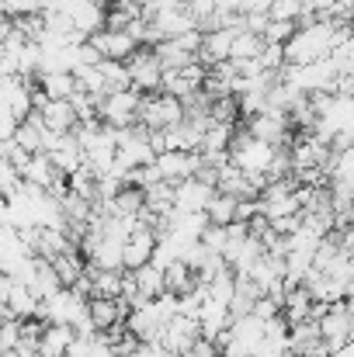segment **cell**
<instances>
[{
	"mask_svg": "<svg viewBox=\"0 0 354 357\" xmlns=\"http://www.w3.org/2000/svg\"><path fill=\"white\" fill-rule=\"evenodd\" d=\"M260 45H264V38H260L257 31L239 28V31L233 35V45H230V63H239V59H257Z\"/></svg>",
	"mask_w": 354,
	"mask_h": 357,
	"instance_id": "obj_20",
	"label": "cell"
},
{
	"mask_svg": "<svg viewBox=\"0 0 354 357\" xmlns=\"http://www.w3.org/2000/svg\"><path fill=\"white\" fill-rule=\"evenodd\" d=\"M49 264H52V271H56L59 284H63V288H70V284L80 278V271H84V264H87V260H84V253H80L77 246H66V250H63V253H56Z\"/></svg>",
	"mask_w": 354,
	"mask_h": 357,
	"instance_id": "obj_18",
	"label": "cell"
},
{
	"mask_svg": "<svg viewBox=\"0 0 354 357\" xmlns=\"http://www.w3.org/2000/svg\"><path fill=\"white\" fill-rule=\"evenodd\" d=\"M66 14H70V21H73V31H77L80 38H87V35H94V31H101V28H105V3H91V0H70Z\"/></svg>",
	"mask_w": 354,
	"mask_h": 357,
	"instance_id": "obj_12",
	"label": "cell"
},
{
	"mask_svg": "<svg viewBox=\"0 0 354 357\" xmlns=\"http://www.w3.org/2000/svg\"><path fill=\"white\" fill-rule=\"evenodd\" d=\"M316 330H320V340L334 351L341 344H348L354 333V323H351V302L348 298H337L323 309V316L316 319Z\"/></svg>",
	"mask_w": 354,
	"mask_h": 357,
	"instance_id": "obj_3",
	"label": "cell"
},
{
	"mask_svg": "<svg viewBox=\"0 0 354 357\" xmlns=\"http://www.w3.org/2000/svg\"><path fill=\"white\" fill-rule=\"evenodd\" d=\"M35 84H38V91H42L49 101H66V98H73V91H77V80H73L70 70H42Z\"/></svg>",
	"mask_w": 354,
	"mask_h": 357,
	"instance_id": "obj_14",
	"label": "cell"
},
{
	"mask_svg": "<svg viewBox=\"0 0 354 357\" xmlns=\"http://www.w3.org/2000/svg\"><path fill=\"white\" fill-rule=\"evenodd\" d=\"M125 70H128V84H132L139 94L160 91V73H163V66H160V59L153 56L149 45H139V49L125 59Z\"/></svg>",
	"mask_w": 354,
	"mask_h": 357,
	"instance_id": "obj_5",
	"label": "cell"
},
{
	"mask_svg": "<svg viewBox=\"0 0 354 357\" xmlns=\"http://www.w3.org/2000/svg\"><path fill=\"white\" fill-rule=\"evenodd\" d=\"M246 121V132L253 135V139H264V142H271V146H288L292 142V121L285 112H278V108H264V112H257V115H250Z\"/></svg>",
	"mask_w": 354,
	"mask_h": 357,
	"instance_id": "obj_4",
	"label": "cell"
},
{
	"mask_svg": "<svg viewBox=\"0 0 354 357\" xmlns=\"http://www.w3.org/2000/svg\"><path fill=\"white\" fill-rule=\"evenodd\" d=\"M257 66H260L264 73H278V70L285 66V52H281V45H278V42H264L260 52H257Z\"/></svg>",
	"mask_w": 354,
	"mask_h": 357,
	"instance_id": "obj_23",
	"label": "cell"
},
{
	"mask_svg": "<svg viewBox=\"0 0 354 357\" xmlns=\"http://www.w3.org/2000/svg\"><path fill=\"white\" fill-rule=\"evenodd\" d=\"M181 119H184V105H181V98H170V94H160V91L139 98L135 125L156 132V128H170V125H177Z\"/></svg>",
	"mask_w": 354,
	"mask_h": 357,
	"instance_id": "obj_1",
	"label": "cell"
},
{
	"mask_svg": "<svg viewBox=\"0 0 354 357\" xmlns=\"http://www.w3.org/2000/svg\"><path fill=\"white\" fill-rule=\"evenodd\" d=\"M132 284H135V295L139 302H153L160 291H163V267L146 260L139 267H132Z\"/></svg>",
	"mask_w": 354,
	"mask_h": 357,
	"instance_id": "obj_13",
	"label": "cell"
},
{
	"mask_svg": "<svg viewBox=\"0 0 354 357\" xmlns=\"http://www.w3.org/2000/svg\"><path fill=\"white\" fill-rule=\"evenodd\" d=\"M153 246H156V233H153L149 226L135 222V226H132V233L121 239V267H125V271H132V267H139V264L153 260Z\"/></svg>",
	"mask_w": 354,
	"mask_h": 357,
	"instance_id": "obj_10",
	"label": "cell"
},
{
	"mask_svg": "<svg viewBox=\"0 0 354 357\" xmlns=\"http://www.w3.org/2000/svg\"><path fill=\"white\" fill-rule=\"evenodd\" d=\"M153 167H156L160 181H184V177L198 174L202 156H198V149H163L153 156Z\"/></svg>",
	"mask_w": 354,
	"mask_h": 357,
	"instance_id": "obj_6",
	"label": "cell"
},
{
	"mask_svg": "<svg viewBox=\"0 0 354 357\" xmlns=\"http://www.w3.org/2000/svg\"><path fill=\"white\" fill-rule=\"evenodd\" d=\"M73 326H66V323H45V330H42V337H38V357H63L66 354V347L73 344Z\"/></svg>",
	"mask_w": 354,
	"mask_h": 357,
	"instance_id": "obj_15",
	"label": "cell"
},
{
	"mask_svg": "<svg viewBox=\"0 0 354 357\" xmlns=\"http://www.w3.org/2000/svg\"><path fill=\"white\" fill-rule=\"evenodd\" d=\"M45 156L52 160V167L66 177V174H73L80 163H84V149H80V142L73 139V132H63V135H52V142L45 146Z\"/></svg>",
	"mask_w": 354,
	"mask_h": 357,
	"instance_id": "obj_11",
	"label": "cell"
},
{
	"mask_svg": "<svg viewBox=\"0 0 354 357\" xmlns=\"http://www.w3.org/2000/svg\"><path fill=\"white\" fill-rule=\"evenodd\" d=\"M302 14V0H271L267 17H285V21H299Z\"/></svg>",
	"mask_w": 354,
	"mask_h": 357,
	"instance_id": "obj_25",
	"label": "cell"
},
{
	"mask_svg": "<svg viewBox=\"0 0 354 357\" xmlns=\"http://www.w3.org/2000/svg\"><path fill=\"white\" fill-rule=\"evenodd\" d=\"M195 284H198V278H195V271H191L181 257H174V260L163 264V291H167V295H184V291H191Z\"/></svg>",
	"mask_w": 354,
	"mask_h": 357,
	"instance_id": "obj_17",
	"label": "cell"
},
{
	"mask_svg": "<svg viewBox=\"0 0 354 357\" xmlns=\"http://www.w3.org/2000/svg\"><path fill=\"white\" fill-rule=\"evenodd\" d=\"M139 91L135 87H125V91H108L101 101H98V121L108 125V128H128L135 125V112H139Z\"/></svg>",
	"mask_w": 354,
	"mask_h": 357,
	"instance_id": "obj_2",
	"label": "cell"
},
{
	"mask_svg": "<svg viewBox=\"0 0 354 357\" xmlns=\"http://www.w3.org/2000/svg\"><path fill=\"white\" fill-rule=\"evenodd\" d=\"M295 21H285V17H267V24H264V31H260V38L264 42H278V45H285L292 35H295Z\"/></svg>",
	"mask_w": 354,
	"mask_h": 357,
	"instance_id": "obj_22",
	"label": "cell"
},
{
	"mask_svg": "<svg viewBox=\"0 0 354 357\" xmlns=\"http://www.w3.org/2000/svg\"><path fill=\"white\" fill-rule=\"evenodd\" d=\"M236 202H239V198L216 191V195L209 198V205H205V219H209L212 226H230V222H236Z\"/></svg>",
	"mask_w": 354,
	"mask_h": 357,
	"instance_id": "obj_19",
	"label": "cell"
},
{
	"mask_svg": "<svg viewBox=\"0 0 354 357\" xmlns=\"http://www.w3.org/2000/svg\"><path fill=\"white\" fill-rule=\"evenodd\" d=\"M98 70H101V80H105V94H108V91H125V87H132V84H128V70H125L121 59H101Z\"/></svg>",
	"mask_w": 354,
	"mask_h": 357,
	"instance_id": "obj_21",
	"label": "cell"
},
{
	"mask_svg": "<svg viewBox=\"0 0 354 357\" xmlns=\"http://www.w3.org/2000/svg\"><path fill=\"white\" fill-rule=\"evenodd\" d=\"M327 357H354V344L348 340V344H341V347H334Z\"/></svg>",
	"mask_w": 354,
	"mask_h": 357,
	"instance_id": "obj_28",
	"label": "cell"
},
{
	"mask_svg": "<svg viewBox=\"0 0 354 357\" xmlns=\"http://www.w3.org/2000/svg\"><path fill=\"white\" fill-rule=\"evenodd\" d=\"M212 7L219 14H239V0H212Z\"/></svg>",
	"mask_w": 354,
	"mask_h": 357,
	"instance_id": "obj_27",
	"label": "cell"
},
{
	"mask_svg": "<svg viewBox=\"0 0 354 357\" xmlns=\"http://www.w3.org/2000/svg\"><path fill=\"white\" fill-rule=\"evenodd\" d=\"M87 42L98 49V56L101 59H128L139 45H135V38L125 31V28H101V31H94V35H87Z\"/></svg>",
	"mask_w": 354,
	"mask_h": 357,
	"instance_id": "obj_9",
	"label": "cell"
},
{
	"mask_svg": "<svg viewBox=\"0 0 354 357\" xmlns=\"http://www.w3.org/2000/svg\"><path fill=\"white\" fill-rule=\"evenodd\" d=\"M212 195H216V188L202 177L174 181V212H205Z\"/></svg>",
	"mask_w": 354,
	"mask_h": 357,
	"instance_id": "obj_8",
	"label": "cell"
},
{
	"mask_svg": "<svg viewBox=\"0 0 354 357\" xmlns=\"http://www.w3.org/2000/svg\"><path fill=\"white\" fill-rule=\"evenodd\" d=\"M38 119H42V125H45L49 132L63 135V132H70V128L77 125V112H73L70 98H66V101H45V105L38 108Z\"/></svg>",
	"mask_w": 354,
	"mask_h": 357,
	"instance_id": "obj_16",
	"label": "cell"
},
{
	"mask_svg": "<svg viewBox=\"0 0 354 357\" xmlns=\"http://www.w3.org/2000/svg\"><path fill=\"white\" fill-rule=\"evenodd\" d=\"M195 337H198V319H195V316H184V312H174V316L160 326V337H156V340L174 357H181L195 344Z\"/></svg>",
	"mask_w": 354,
	"mask_h": 357,
	"instance_id": "obj_7",
	"label": "cell"
},
{
	"mask_svg": "<svg viewBox=\"0 0 354 357\" xmlns=\"http://www.w3.org/2000/svg\"><path fill=\"white\" fill-rule=\"evenodd\" d=\"M271 0H239V14H267Z\"/></svg>",
	"mask_w": 354,
	"mask_h": 357,
	"instance_id": "obj_26",
	"label": "cell"
},
{
	"mask_svg": "<svg viewBox=\"0 0 354 357\" xmlns=\"http://www.w3.org/2000/svg\"><path fill=\"white\" fill-rule=\"evenodd\" d=\"M250 316H253V319H260V323H271V319H278V316H281V302H278V298H271V295H257V298H253V305H250Z\"/></svg>",
	"mask_w": 354,
	"mask_h": 357,
	"instance_id": "obj_24",
	"label": "cell"
}]
</instances>
